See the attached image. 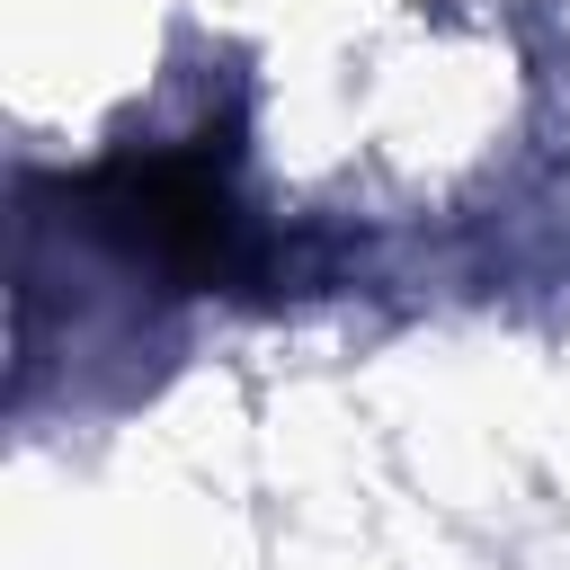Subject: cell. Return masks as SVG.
Here are the masks:
<instances>
[{
    "label": "cell",
    "instance_id": "6da1fadb",
    "mask_svg": "<svg viewBox=\"0 0 570 570\" xmlns=\"http://www.w3.org/2000/svg\"><path fill=\"white\" fill-rule=\"evenodd\" d=\"M89 205H98L89 214L98 232H116L134 258H151L169 276H223L232 267L240 214L205 160H125L89 187Z\"/></svg>",
    "mask_w": 570,
    "mask_h": 570
}]
</instances>
